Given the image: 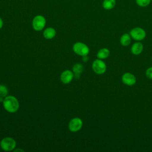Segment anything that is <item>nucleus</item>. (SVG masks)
I'll use <instances>...</instances> for the list:
<instances>
[{"instance_id":"1a4fd4ad","label":"nucleus","mask_w":152,"mask_h":152,"mask_svg":"<svg viewBox=\"0 0 152 152\" xmlns=\"http://www.w3.org/2000/svg\"><path fill=\"white\" fill-rule=\"evenodd\" d=\"M74 77L73 72L70 70H65L61 74L60 79L64 84H68L72 81Z\"/></svg>"},{"instance_id":"4468645a","label":"nucleus","mask_w":152,"mask_h":152,"mask_svg":"<svg viewBox=\"0 0 152 152\" xmlns=\"http://www.w3.org/2000/svg\"><path fill=\"white\" fill-rule=\"evenodd\" d=\"M72 71L74 73V77L79 78L80 74L83 71V66L81 64H75L72 67Z\"/></svg>"},{"instance_id":"aec40b11","label":"nucleus","mask_w":152,"mask_h":152,"mask_svg":"<svg viewBox=\"0 0 152 152\" xmlns=\"http://www.w3.org/2000/svg\"><path fill=\"white\" fill-rule=\"evenodd\" d=\"M88 58L87 56H84L83 58V60L84 61V62H87L88 61Z\"/></svg>"},{"instance_id":"9d476101","label":"nucleus","mask_w":152,"mask_h":152,"mask_svg":"<svg viewBox=\"0 0 152 152\" xmlns=\"http://www.w3.org/2000/svg\"><path fill=\"white\" fill-rule=\"evenodd\" d=\"M143 45L140 42L134 43L131 48V52L132 54L135 55H138L141 54L143 50Z\"/></svg>"},{"instance_id":"4be33fe9","label":"nucleus","mask_w":152,"mask_h":152,"mask_svg":"<svg viewBox=\"0 0 152 152\" xmlns=\"http://www.w3.org/2000/svg\"><path fill=\"white\" fill-rule=\"evenodd\" d=\"M151 1H152V0H151Z\"/></svg>"},{"instance_id":"dca6fc26","label":"nucleus","mask_w":152,"mask_h":152,"mask_svg":"<svg viewBox=\"0 0 152 152\" xmlns=\"http://www.w3.org/2000/svg\"><path fill=\"white\" fill-rule=\"evenodd\" d=\"M8 93L7 87L3 84H0V97H5Z\"/></svg>"},{"instance_id":"7ed1b4c3","label":"nucleus","mask_w":152,"mask_h":152,"mask_svg":"<svg viewBox=\"0 0 152 152\" xmlns=\"http://www.w3.org/2000/svg\"><path fill=\"white\" fill-rule=\"evenodd\" d=\"M72 49L76 54L82 56H87L90 52L89 48L82 42H76L73 45Z\"/></svg>"},{"instance_id":"2eb2a0df","label":"nucleus","mask_w":152,"mask_h":152,"mask_svg":"<svg viewBox=\"0 0 152 152\" xmlns=\"http://www.w3.org/2000/svg\"><path fill=\"white\" fill-rule=\"evenodd\" d=\"M116 5V0H104L102 2V7L104 10H110L113 9Z\"/></svg>"},{"instance_id":"f257e3e1","label":"nucleus","mask_w":152,"mask_h":152,"mask_svg":"<svg viewBox=\"0 0 152 152\" xmlns=\"http://www.w3.org/2000/svg\"><path fill=\"white\" fill-rule=\"evenodd\" d=\"M3 106L7 112L14 113L19 108V102L14 96H7L3 100Z\"/></svg>"},{"instance_id":"9b49d317","label":"nucleus","mask_w":152,"mask_h":152,"mask_svg":"<svg viewBox=\"0 0 152 152\" xmlns=\"http://www.w3.org/2000/svg\"><path fill=\"white\" fill-rule=\"evenodd\" d=\"M43 37L46 39H52L56 35V30L53 27H48L44 30L43 33Z\"/></svg>"},{"instance_id":"f3484780","label":"nucleus","mask_w":152,"mask_h":152,"mask_svg":"<svg viewBox=\"0 0 152 152\" xmlns=\"http://www.w3.org/2000/svg\"><path fill=\"white\" fill-rule=\"evenodd\" d=\"M136 4L141 7H147L151 2V0H135Z\"/></svg>"},{"instance_id":"20e7f679","label":"nucleus","mask_w":152,"mask_h":152,"mask_svg":"<svg viewBox=\"0 0 152 152\" xmlns=\"http://www.w3.org/2000/svg\"><path fill=\"white\" fill-rule=\"evenodd\" d=\"M46 25V19L41 15H36L32 21V26L34 30L40 31L43 30Z\"/></svg>"},{"instance_id":"a211bd4d","label":"nucleus","mask_w":152,"mask_h":152,"mask_svg":"<svg viewBox=\"0 0 152 152\" xmlns=\"http://www.w3.org/2000/svg\"><path fill=\"white\" fill-rule=\"evenodd\" d=\"M145 75L147 78L152 79V66L149 67L145 71Z\"/></svg>"},{"instance_id":"f03ea898","label":"nucleus","mask_w":152,"mask_h":152,"mask_svg":"<svg viewBox=\"0 0 152 152\" xmlns=\"http://www.w3.org/2000/svg\"><path fill=\"white\" fill-rule=\"evenodd\" d=\"M0 145L3 150L10 151L15 148L16 142L11 137H5L1 141Z\"/></svg>"},{"instance_id":"423d86ee","label":"nucleus","mask_w":152,"mask_h":152,"mask_svg":"<svg viewBox=\"0 0 152 152\" xmlns=\"http://www.w3.org/2000/svg\"><path fill=\"white\" fill-rule=\"evenodd\" d=\"M92 69L97 74H103L106 71V65L102 59H97L93 61L92 64Z\"/></svg>"},{"instance_id":"f8f14e48","label":"nucleus","mask_w":152,"mask_h":152,"mask_svg":"<svg viewBox=\"0 0 152 152\" xmlns=\"http://www.w3.org/2000/svg\"><path fill=\"white\" fill-rule=\"evenodd\" d=\"M109 55H110V50L106 48L100 49L97 53V57L98 59H106L109 57Z\"/></svg>"},{"instance_id":"ddd939ff","label":"nucleus","mask_w":152,"mask_h":152,"mask_svg":"<svg viewBox=\"0 0 152 152\" xmlns=\"http://www.w3.org/2000/svg\"><path fill=\"white\" fill-rule=\"evenodd\" d=\"M131 42V37L128 33L123 34L120 38V43L123 46H128Z\"/></svg>"},{"instance_id":"39448f33","label":"nucleus","mask_w":152,"mask_h":152,"mask_svg":"<svg viewBox=\"0 0 152 152\" xmlns=\"http://www.w3.org/2000/svg\"><path fill=\"white\" fill-rule=\"evenodd\" d=\"M129 34L134 40L137 41H141L144 39L146 36L145 31L141 27H135L133 28L129 33Z\"/></svg>"},{"instance_id":"6ab92c4d","label":"nucleus","mask_w":152,"mask_h":152,"mask_svg":"<svg viewBox=\"0 0 152 152\" xmlns=\"http://www.w3.org/2000/svg\"><path fill=\"white\" fill-rule=\"evenodd\" d=\"M3 25H4L3 20H2V19L0 17V29L2 28V27H3Z\"/></svg>"},{"instance_id":"412c9836","label":"nucleus","mask_w":152,"mask_h":152,"mask_svg":"<svg viewBox=\"0 0 152 152\" xmlns=\"http://www.w3.org/2000/svg\"><path fill=\"white\" fill-rule=\"evenodd\" d=\"M23 151V150H21V149H16V150H15V151Z\"/></svg>"},{"instance_id":"0eeeda50","label":"nucleus","mask_w":152,"mask_h":152,"mask_svg":"<svg viewBox=\"0 0 152 152\" xmlns=\"http://www.w3.org/2000/svg\"><path fill=\"white\" fill-rule=\"evenodd\" d=\"M83 126V121L79 118L72 119L68 124L69 129L72 132H77L81 129Z\"/></svg>"},{"instance_id":"6e6552de","label":"nucleus","mask_w":152,"mask_h":152,"mask_svg":"<svg viewBox=\"0 0 152 152\" xmlns=\"http://www.w3.org/2000/svg\"><path fill=\"white\" fill-rule=\"evenodd\" d=\"M121 79L124 84L129 86H134L137 81L135 76L130 72H126L124 74Z\"/></svg>"}]
</instances>
